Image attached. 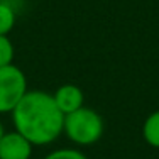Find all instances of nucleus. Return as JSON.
<instances>
[{"label":"nucleus","mask_w":159,"mask_h":159,"mask_svg":"<svg viewBox=\"0 0 159 159\" xmlns=\"http://www.w3.org/2000/svg\"><path fill=\"white\" fill-rule=\"evenodd\" d=\"M14 125L32 146H44L59 137L64 127V113L48 92H27L12 112Z\"/></svg>","instance_id":"1"},{"label":"nucleus","mask_w":159,"mask_h":159,"mask_svg":"<svg viewBox=\"0 0 159 159\" xmlns=\"http://www.w3.org/2000/svg\"><path fill=\"white\" fill-rule=\"evenodd\" d=\"M63 132L71 142L78 146H90L103 135V119L92 108L81 107L64 115Z\"/></svg>","instance_id":"2"},{"label":"nucleus","mask_w":159,"mask_h":159,"mask_svg":"<svg viewBox=\"0 0 159 159\" xmlns=\"http://www.w3.org/2000/svg\"><path fill=\"white\" fill-rule=\"evenodd\" d=\"M27 93V80L20 68L9 64L0 68V113H12Z\"/></svg>","instance_id":"3"},{"label":"nucleus","mask_w":159,"mask_h":159,"mask_svg":"<svg viewBox=\"0 0 159 159\" xmlns=\"http://www.w3.org/2000/svg\"><path fill=\"white\" fill-rule=\"evenodd\" d=\"M32 144L17 130L5 132L0 139V159H29Z\"/></svg>","instance_id":"4"},{"label":"nucleus","mask_w":159,"mask_h":159,"mask_svg":"<svg viewBox=\"0 0 159 159\" xmlns=\"http://www.w3.org/2000/svg\"><path fill=\"white\" fill-rule=\"evenodd\" d=\"M52 98H54L58 108L64 113V115H68V113L81 108L83 107V100H85L81 88L76 86V85H71V83L59 86V88L52 93Z\"/></svg>","instance_id":"5"},{"label":"nucleus","mask_w":159,"mask_h":159,"mask_svg":"<svg viewBox=\"0 0 159 159\" xmlns=\"http://www.w3.org/2000/svg\"><path fill=\"white\" fill-rule=\"evenodd\" d=\"M142 137L149 146L159 149V110L152 112L142 125Z\"/></svg>","instance_id":"6"},{"label":"nucleus","mask_w":159,"mask_h":159,"mask_svg":"<svg viewBox=\"0 0 159 159\" xmlns=\"http://www.w3.org/2000/svg\"><path fill=\"white\" fill-rule=\"evenodd\" d=\"M16 25V12L9 3L0 0V36H7Z\"/></svg>","instance_id":"7"},{"label":"nucleus","mask_w":159,"mask_h":159,"mask_svg":"<svg viewBox=\"0 0 159 159\" xmlns=\"http://www.w3.org/2000/svg\"><path fill=\"white\" fill-rule=\"evenodd\" d=\"M14 61V44L7 36H0V68L9 66Z\"/></svg>","instance_id":"8"},{"label":"nucleus","mask_w":159,"mask_h":159,"mask_svg":"<svg viewBox=\"0 0 159 159\" xmlns=\"http://www.w3.org/2000/svg\"><path fill=\"white\" fill-rule=\"evenodd\" d=\"M44 159H88V157L83 152H80L78 149H58L48 154Z\"/></svg>","instance_id":"9"},{"label":"nucleus","mask_w":159,"mask_h":159,"mask_svg":"<svg viewBox=\"0 0 159 159\" xmlns=\"http://www.w3.org/2000/svg\"><path fill=\"white\" fill-rule=\"evenodd\" d=\"M3 134H5V130H3V125H2V122H0V139H2Z\"/></svg>","instance_id":"10"}]
</instances>
